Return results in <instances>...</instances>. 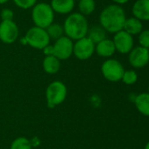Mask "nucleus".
<instances>
[{"mask_svg":"<svg viewBox=\"0 0 149 149\" xmlns=\"http://www.w3.org/2000/svg\"><path fill=\"white\" fill-rule=\"evenodd\" d=\"M126 19L124 9L118 4L108 5L102 10L99 17L101 26L112 33H117L123 30Z\"/></svg>","mask_w":149,"mask_h":149,"instance_id":"f257e3e1","label":"nucleus"},{"mask_svg":"<svg viewBox=\"0 0 149 149\" xmlns=\"http://www.w3.org/2000/svg\"><path fill=\"white\" fill-rule=\"evenodd\" d=\"M64 32L70 39H81L86 37L89 26L85 17L81 13L69 15L64 23Z\"/></svg>","mask_w":149,"mask_h":149,"instance_id":"f03ea898","label":"nucleus"},{"mask_svg":"<svg viewBox=\"0 0 149 149\" xmlns=\"http://www.w3.org/2000/svg\"><path fill=\"white\" fill-rule=\"evenodd\" d=\"M74 45L71 39L68 37H61L56 40L54 45H47L43 49L47 56H54L59 60L67 59L73 53Z\"/></svg>","mask_w":149,"mask_h":149,"instance_id":"7ed1b4c3","label":"nucleus"},{"mask_svg":"<svg viewBox=\"0 0 149 149\" xmlns=\"http://www.w3.org/2000/svg\"><path fill=\"white\" fill-rule=\"evenodd\" d=\"M32 17L33 23L37 27L46 29L53 24L54 10L49 4L40 3L33 7Z\"/></svg>","mask_w":149,"mask_h":149,"instance_id":"20e7f679","label":"nucleus"},{"mask_svg":"<svg viewBox=\"0 0 149 149\" xmlns=\"http://www.w3.org/2000/svg\"><path fill=\"white\" fill-rule=\"evenodd\" d=\"M46 97L47 106L50 108L61 104L67 97V87L61 81L52 82L47 88Z\"/></svg>","mask_w":149,"mask_h":149,"instance_id":"39448f33","label":"nucleus"},{"mask_svg":"<svg viewBox=\"0 0 149 149\" xmlns=\"http://www.w3.org/2000/svg\"><path fill=\"white\" fill-rule=\"evenodd\" d=\"M25 39L26 41V44L33 48L40 50L44 49L46 46H47L50 41V38L47 31L37 26L31 28L27 31Z\"/></svg>","mask_w":149,"mask_h":149,"instance_id":"423d86ee","label":"nucleus"},{"mask_svg":"<svg viewBox=\"0 0 149 149\" xmlns=\"http://www.w3.org/2000/svg\"><path fill=\"white\" fill-rule=\"evenodd\" d=\"M102 73L104 77L112 82H118L121 80L125 72L121 63L116 59H108L102 65Z\"/></svg>","mask_w":149,"mask_h":149,"instance_id":"0eeeda50","label":"nucleus"},{"mask_svg":"<svg viewBox=\"0 0 149 149\" xmlns=\"http://www.w3.org/2000/svg\"><path fill=\"white\" fill-rule=\"evenodd\" d=\"M94 51L95 44L88 37L78 39L73 47V52L75 56L81 60L90 58L94 53Z\"/></svg>","mask_w":149,"mask_h":149,"instance_id":"6e6552de","label":"nucleus"},{"mask_svg":"<svg viewBox=\"0 0 149 149\" xmlns=\"http://www.w3.org/2000/svg\"><path fill=\"white\" fill-rule=\"evenodd\" d=\"M113 43L115 45L116 50L123 54L129 53L133 46V36L125 31L124 30H121L118 31L113 38Z\"/></svg>","mask_w":149,"mask_h":149,"instance_id":"1a4fd4ad","label":"nucleus"},{"mask_svg":"<svg viewBox=\"0 0 149 149\" xmlns=\"http://www.w3.org/2000/svg\"><path fill=\"white\" fill-rule=\"evenodd\" d=\"M129 62L134 68H142L149 62V49L142 46L133 48L129 54Z\"/></svg>","mask_w":149,"mask_h":149,"instance_id":"9d476101","label":"nucleus"},{"mask_svg":"<svg viewBox=\"0 0 149 149\" xmlns=\"http://www.w3.org/2000/svg\"><path fill=\"white\" fill-rule=\"evenodd\" d=\"M18 35L17 24L12 21H2L0 24V39L5 44L13 43Z\"/></svg>","mask_w":149,"mask_h":149,"instance_id":"9b49d317","label":"nucleus"},{"mask_svg":"<svg viewBox=\"0 0 149 149\" xmlns=\"http://www.w3.org/2000/svg\"><path fill=\"white\" fill-rule=\"evenodd\" d=\"M132 11L134 17L139 20L149 21V0H137Z\"/></svg>","mask_w":149,"mask_h":149,"instance_id":"f8f14e48","label":"nucleus"},{"mask_svg":"<svg viewBox=\"0 0 149 149\" xmlns=\"http://www.w3.org/2000/svg\"><path fill=\"white\" fill-rule=\"evenodd\" d=\"M97 53L101 57H111L114 54L116 48L114 45V43L112 40L110 39H104L103 41L97 44V46L95 47Z\"/></svg>","mask_w":149,"mask_h":149,"instance_id":"ddd939ff","label":"nucleus"},{"mask_svg":"<svg viewBox=\"0 0 149 149\" xmlns=\"http://www.w3.org/2000/svg\"><path fill=\"white\" fill-rule=\"evenodd\" d=\"M75 6L74 0H52L51 7L53 10L60 14L69 13Z\"/></svg>","mask_w":149,"mask_h":149,"instance_id":"4468645a","label":"nucleus"},{"mask_svg":"<svg viewBox=\"0 0 149 149\" xmlns=\"http://www.w3.org/2000/svg\"><path fill=\"white\" fill-rule=\"evenodd\" d=\"M123 30L130 35H137L142 31V23L136 17H130L126 19Z\"/></svg>","mask_w":149,"mask_h":149,"instance_id":"2eb2a0df","label":"nucleus"},{"mask_svg":"<svg viewBox=\"0 0 149 149\" xmlns=\"http://www.w3.org/2000/svg\"><path fill=\"white\" fill-rule=\"evenodd\" d=\"M137 110L143 115L149 116V93H142L139 94L134 100Z\"/></svg>","mask_w":149,"mask_h":149,"instance_id":"dca6fc26","label":"nucleus"},{"mask_svg":"<svg viewBox=\"0 0 149 149\" xmlns=\"http://www.w3.org/2000/svg\"><path fill=\"white\" fill-rule=\"evenodd\" d=\"M60 60L54 56H47L43 60V68L49 74L56 73L60 69Z\"/></svg>","mask_w":149,"mask_h":149,"instance_id":"f3484780","label":"nucleus"},{"mask_svg":"<svg viewBox=\"0 0 149 149\" xmlns=\"http://www.w3.org/2000/svg\"><path fill=\"white\" fill-rule=\"evenodd\" d=\"M88 38L94 43L98 44L99 42L105 39V30L102 26L95 25L88 31Z\"/></svg>","mask_w":149,"mask_h":149,"instance_id":"a211bd4d","label":"nucleus"},{"mask_svg":"<svg viewBox=\"0 0 149 149\" xmlns=\"http://www.w3.org/2000/svg\"><path fill=\"white\" fill-rule=\"evenodd\" d=\"M46 29H47L46 31H47L49 38H53V39H56V40L58 38H61L63 35V32H64L63 27L58 24H52Z\"/></svg>","mask_w":149,"mask_h":149,"instance_id":"6ab92c4d","label":"nucleus"},{"mask_svg":"<svg viewBox=\"0 0 149 149\" xmlns=\"http://www.w3.org/2000/svg\"><path fill=\"white\" fill-rule=\"evenodd\" d=\"M96 4L94 0H80L79 1V10L81 11V14L84 15H90L95 10Z\"/></svg>","mask_w":149,"mask_h":149,"instance_id":"aec40b11","label":"nucleus"},{"mask_svg":"<svg viewBox=\"0 0 149 149\" xmlns=\"http://www.w3.org/2000/svg\"><path fill=\"white\" fill-rule=\"evenodd\" d=\"M11 149H32V145L26 138L19 137L12 141Z\"/></svg>","mask_w":149,"mask_h":149,"instance_id":"412c9836","label":"nucleus"},{"mask_svg":"<svg viewBox=\"0 0 149 149\" xmlns=\"http://www.w3.org/2000/svg\"><path fill=\"white\" fill-rule=\"evenodd\" d=\"M121 80L126 85H133L138 80V75L135 71H133V70L125 71Z\"/></svg>","mask_w":149,"mask_h":149,"instance_id":"4be33fe9","label":"nucleus"},{"mask_svg":"<svg viewBox=\"0 0 149 149\" xmlns=\"http://www.w3.org/2000/svg\"><path fill=\"white\" fill-rule=\"evenodd\" d=\"M139 42L141 46L149 49V30L143 31L139 35Z\"/></svg>","mask_w":149,"mask_h":149,"instance_id":"5701e85b","label":"nucleus"},{"mask_svg":"<svg viewBox=\"0 0 149 149\" xmlns=\"http://www.w3.org/2000/svg\"><path fill=\"white\" fill-rule=\"evenodd\" d=\"M14 3L22 9H28L33 6L37 0H13Z\"/></svg>","mask_w":149,"mask_h":149,"instance_id":"b1692460","label":"nucleus"},{"mask_svg":"<svg viewBox=\"0 0 149 149\" xmlns=\"http://www.w3.org/2000/svg\"><path fill=\"white\" fill-rule=\"evenodd\" d=\"M1 17L3 21H11L13 18V12L9 9H4L1 11Z\"/></svg>","mask_w":149,"mask_h":149,"instance_id":"393cba45","label":"nucleus"},{"mask_svg":"<svg viewBox=\"0 0 149 149\" xmlns=\"http://www.w3.org/2000/svg\"><path fill=\"white\" fill-rule=\"evenodd\" d=\"M112 1L119 3V4H123V3H126L128 2V0H112Z\"/></svg>","mask_w":149,"mask_h":149,"instance_id":"a878e982","label":"nucleus"},{"mask_svg":"<svg viewBox=\"0 0 149 149\" xmlns=\"http://www.w3.org/2000/svg\"><path fill=\"white\" fill-rule=\"evenodd\" d=\"M7 1H9V0H0V3H6Z\"/></svg>","mask_w":149,"mask_h":149,"instance_id":"bb28decb","label":"nucleus"},{"mask_svg":"<svg viewBox=\"0 0 149 149\" xmlns=\"http://www.w3.org/2000/svg\"><path fill=\"white\" fill-rule=\"evenodd\" d=\"M145 149H149V141L146 144V146H145Z\"/></svg>","mask_w":149,"mask_h":149,"instance_id":"cd10ccee","label":"nucleus"},{"mask_svg":"<svg viewBox=\"0 0 149 149\" xmlns=\"http://www.w3.org/2000/svg\"><path fill=\"white\" fill-rule=\"evenodd\" d=\"M148 93H149V86H148Z\"/></svg>","mask_w":149,"mask_h":149,"instance_id":"c85d7f7f","label":"nucleus"},{"mask_svg":"<svg viewBox=\"0 0 149 149\" xmlns=\"http://www.w3.org/2000/svg\"><path fill=\"white\" fill-rule=\"evenodd\" d=\"M74 1H76V0H74ZM77 1H80V0H77Z\"/></svg>","mask_w":149,"mask_h":149,"instance_id":"c756f323","label":"nucleus"}]
</instances>
